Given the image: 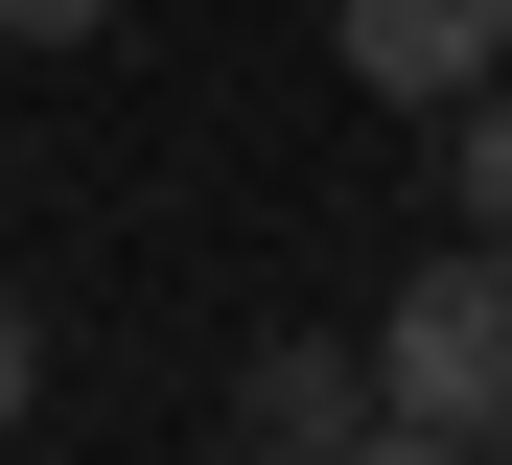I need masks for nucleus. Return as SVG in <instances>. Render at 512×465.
I'll use <instances>...</instances> for the list:
<instances>
[{"label":"nucleus","instance_id":"5","mask_svg":"<svg viewBox=\"0 0 512 465\" xmlns=\"http://www.w3.org/2000/svg\"><path fill=\"white\" fill-rule=\"evenodd\" d=\"M24 396H47V303H0V442H24Z\"/></svg>","mask_w":512,"mask_h":465},{"label":"nucleus","instance_id":"2","mask_svg":"<svg viewBox=\"0 0 512 465\" xmlns=\"http://www.w3.org/2000/svg\"><path fill=\"white\" fill-rule=\"evenodd\" d=\"M326 70H350L373 117H466L512 70V0H326Z\"/></svg>","mask_w":512,"mask_h":465},{"label":"nucleus","instance_id":"4","mask_svg":"<svg viewBox=\"0 0 512 465\" xmlns=\"http://www.w3.org/2000/svg\"><path fill=\"white\" fill-rule=\"evenodd\" d=\"M443 210H466V233H512V70L443 117Z\"/></svg>","mask_w":512,"mask_h":465},{"label":"nucleus","instance_id":"3","mask_svg":"<svg viewBox=\"0 0 512 465\" xmlns=\"http://www.w3.org/2000/svg\"><path fill=\"white\" fill-rule=\"evenodd\" d=\"M233 442H303V465H350V442H396V396H373V349H303V326H280V349L233 372Z\"/></svg>","mask_w":512,"mask_h":465},{"label":"nucleus","instance_id":"6","mask_svg":"<svg viewBox=\"0 0 512 465\" xmlns=\"http://www.w3.org/2000/svg\"><path fill=\"white\" fill-rule=\"evenodd\" d=\"M117 24V0H0V47H94Z\"/></svg>","mask_w":512,"mask_h":465},{"label":"nucleus","instance_id":"1","mask_svg":"<svg viewBox=\"0 0 512 465\" xmlns=\"http://www.w3.org/2000/svg\"><path fill=\"white\" fill-rule=\"evenodd\" d=\"M373 396H396V442H512V233H466L443 210V256L373 303Z\"/></svg>","mask_w":512,"mask_h":465}]
</instances>
